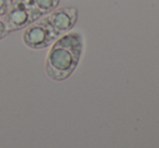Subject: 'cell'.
Masks as SVG:
<instances>
[{
  "label": "cell",
  "instance_id": "6da1fadb",
  "mask_svg": "<svg viewBox=\"0 0 159 148\" xmlns=\"http://www.w3.org/2000/svg\"><path fill=\"white\" fill-rule=\"evenodd\" d=\"M51 46L44 65L47 75L54 81H63L78 66L84 49L82 36L79 33H67Z\"/></svg>",
  "mask_w": 159,
  "mask_h": 148
},
{
  "label": "cell",
  "instance_id": "7a4b0ae2",
  "mask_svg": "<svg viewBox=\"0 0 159 148\" xmlns=\"http://www.w3.org/2000/svg\"><path fill=\"white\" fill-rule=\"evenodd\" d=\"M23 42L33 50H41L51 46L57 38L52 28L43 21H36L26 28H24Z\"/></svg>",
  "mask_w": 159,
  "mask_h": 148
},
{
  "label": "cell",
  "instance_id": "3957f363",
  "mask_svg": "<svg viewBox=\"0 0 159 148\" xmlns=\"http://www.w3.org/2000/svg\"><path fill=\"white\" fill-rule=\"evenodd\" d=\"M4 22L9 33L24 29L34 22L40 19L37 14L24 2V0H16L13 2L10 10L4 15Z\"/></svg>",
  "mask_w": 159,
  "mask_h": 148
},
{
  "label": "cell",
  "instance_id": "277c9868",
  "mask_svg": "<svg viewBox=\"0 0 159 148\" xmlns=\"http://www.w3.org/2000/svg\"><path fill=\"white\" fill-rule=\"evenodd\" d=\"M42 20L52 28L59 37H61L69 33L77 23L78 10L75 7H63L53 10Z\"/></svg>",
  "mask_w": 159,
  "mask_h": 148
},
{
  "label": "cell",
  "instance_id": "5b68a950",
  "mask_svg": "<svg viewBox=\"0 0 159 148\" xmlns=\"http://www.w3.org/2000/svg\"><path fill=\"white\" fill-rule=\"evenodd\" d=\"M26 4L38 15L42 17L57 8L60 0H24Z\"/></svg>",
  "mask_w": 159,
  "mask_h": 148
},
{
  "label": "cell",
  "instance_id": "8992f818",
  "mask_svg": "<svg viewBox=\"0 0 159 148\" xmlns=\"http://www.w3.org/2000/svg\"><path fill=\"white\" fill-rule=\"evenodd\" d=\"M12 3V0H0V16H3L8 13Z\"/></svg>",
  "mask_w": 159,
  "mask_h": 148
},
{
  "label": "cell",
  "instance_id": "52a82bcc",
  "mask_svg": "<svg viewBox=\"0 0 159 148\" xmlns=\"http://www.w3.org/2000/svg\"><path fill=\"white\" fill-rule=\"evenodd\" d=\"M9 34H10V33H9V30L7 29L6 24H4L3 22L0 21V40L3 39V38H6Z\"/></svg>",
  "mask_w": 159,
  "mask_h": 148
}]
</instances>
